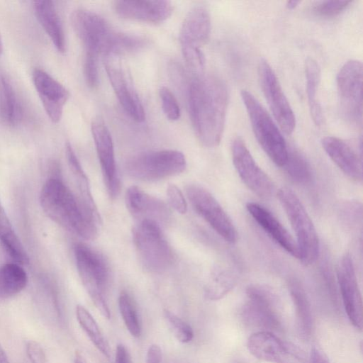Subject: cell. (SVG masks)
I'll list each match as a JSON object with an SVG mask.
<instances>
[{"label": "cell", "mask_w": 363, "mask_h": 363, "mask_svg": "<svg viewBox=\"0 0 363 363\" xmlns=\"http://www.w3.org/2000/svg\"><path fill=\"white\" fill-rule=\"evenodd\" d=\"M187 97L189 116L199 140L208 147L218 146L228 106L225 84L217 77L199 74L189 84Z\"/></svg>", "instance_id": "1"}, {"label": "cell", "mask_w": 363, "mask_h": 363, "mask_svg": "<svg viewBox=\"0 0 363 363\" xmlns=\"http://www.w3.org/2000/svg\"><path fill=\"white\" fill-rule=\"evenodd\" d=\"M70 21L85 54L115 57L140 50L146 45L144 38L117 32L103 17L88 10L74 11Z\"/></svg>", "instance_id": "2"}, {"label": "cell", "mask_w": 363, "mask_h": 363, "mask_svg": "<svg viewBox=\"0 0 363 363\" xmlns=\"http://www.w3.org/2000/svg\"><path fill=\"white\" fill-rule=\"evenodd\" d=\"M58 170L43 184L40 203L44 213L69 233L84 240H94L99 227L87 215L77 197L64 183Z\"/></svg>", "instance_id": "3"}, {"label": "cell", "mask_w": 363, "mask_h": 363, "mask_svg": "<svg viewBox=\"0 0 363 363\" xmlns=\"http://www.w3.org/2000/svg\"><path fill=\"white\" fill-rule=\"evenodd\" d=\"M76 266L82 283L100 313L109 319L111 312L104 298L110 272L108 263L97 251L84 243L74 245Z\"/></svg>", "instance_id": "4"}, {"label": "cell", "mask_w": 363, "mask_h": 363, "mask_svg": "<svg viewBox=\"0 0 363 363\" xmlns=\"http://www.w3.org/2000/svg\"><path fill=\"white\" fill-rule=\"evenodd\" d=\"M277 197L294 232L299 259L305 265L314 263L319 255L320 243L315 228L305 207L289 188L280 189Z\"/></svg>", "instance_id": "5"}, {"label": "cell", "mask_w": 363, "mask_h": 363, "mask_svg": "<svg viewBox=\"0 0 363 363\" xmlns=\"http://www.w3.org/2000/svg\"><path fill=\"white\" fill-rule=\"evenodd\" d=\"M133 242L140 260L147 271L162 273L174 262V255L160 225L152 220H142L133 232Z\"/></svg>", "instance_id": "6"}, {"label": "cell", "mask_w": 363, "mask_h": 363, "mask_svg": "<svg viewBox=\"0 0 363 363\" xmlns=\"http://www.w3.org/2000/svg\"><path fill=\"white\" fill-rule=\"evenodd\" d=\"M240 94L257 142L277 166L284 167L289 150L277 124L250 92L243 89Z\"/></svg>", "instance_id": "7"}, {"label": "cell", "mask_w": 363, "mask_h": 363, "mask_svg": "<svg viewBox=\"0 0 363 363\" xmlns=\"http://www.w3.org/2000/svg\"><path fill=\"white\" fill-rule=\"evenodd\" d=\"M186 161L182 152L162 150L143 152L128 160L127 174L141 181H157L177 175L186 169Z\"/></svg>", "instance_id": "8"}, {"label": "cell", "mask_w": 363, "mask_h": 363, "mask_svg": "<svg viewBox=\"0 0 363 363\" xmlns=\"http://www.w3.org/2000/svg\"><path fill=\"white\" fill-rule=\"evenodd\" d=\"M362 64L357 60L346 62L337 75V89L341 112L357 127L362 125Z\"/></svg>", "instance_id": "9"}, {"label": "cell", "mask_w": 363, "mask_h": 363, "mask_svg": "<svg viewBox=\"0 0 363 363\" xmlns=\"http://www.w3.org/2000/svg\"><path fill=\"white\" fill-rule=\"evenodd\" d=\"M187 198L194 210L226 242L234 243L238 233L233 221L216 198L203 187L186 186Z\"/></svg>", "instance_id": "10"}, {"label": "cell", "mask_w": 363, "mask_h": 363, "mask_svg": "<svg viewBox=\"0 0 363 363\" xmlns=\"http://www.w3.org/2000/svg\"><path fill=\"white\" fill-rule=\"evenodd\" d=\"M249 352L256 358L271 363H309L306 352L295 344L283 340L270 331L252 334L247 342Z\"/></svg>", "instance_id": "11"}, {"label": "cell", "mask_w": 363, "mask_h": 363, "mask_svg": "<svg viewBox=\"0 0 363 363\" xmlns=\"http://www.w3.org/2000/svg\"><path fill=\"white\" fill-rule=\"evenodd\" d=\"M260 87L281 130L286 135L294 132L296 118L279 82L270 65L261 60L258 65Z\"/></svg>", "instance_id": "12"}, {"label": "cell", "mask_w": 363, "mask_h": 363, "mask_svg": "<svg viewBox=\"0 0 363 363\" xmlns=\"http://www.w3.org/2000/svg\"><path fill=\"white\" fill-rule=\"evenodd\" d=\"M231 152L234 167L245 184L259 197H271L274 193V184L257 164L242 139L233 140Z\"/></svg>", "instance_id": "13"}, {"label": "cell", "mask_w": 363, "mask_h": 363, "mask_svg": "<svg viewBox=\"0 0 363 363\" xmlns=\"http://www.w3.org/2000/svg\"><path fill=\"white\" fill-rule=\"evenodd\" d=\"M248 301L242 310L244 320L252 325L268 329V331L281 329V323L277 313V298L267 287L251 285L246 291Z\"/></svg>", "instance_id": "14"}, {"label": "cell", "mask_w": 363, "mask_h": 363, "mask_svg": "<svg viewBox=\"0 0 363 363\" xmlns=\"http://www.w3.org/2000/svg\"><path fill=\"white\" fill-rule=\"evenodd\" d=\"M337 277L342 303L350 323L362 330L363 323L362 299L352 259L345 254L337 267Z\"/></svg>", "instance_id": "15"}, {"label": "cell", "mask_w": 363, "mask_h": 363, "mask_svg": "<svg viewBox=\"0 0 363 363\" xmlns=\"http://www.w3.org/2000/svg\"><path fill=\"white\" fill-rule=\"evenodd\" d=\"M91 130L105 186L111 198H115L119 191L120 181L111 135L101 120L94 121Z\"/></svg>", "instance_id": "16"}, {"label": "cell", "mask_w": 363, "mask_h": 363, "mask_svg": "<svg viewBox=\"0 0 363 363\" xmlns=\"http://www.w3.org/2000/svg\"><path fill=\"white\" fill-rule=\"evenodd\" d=\"M34 87L43 108L50 118L57 123L69 97L68 90L57 79L41 69H35L32 74Z\"/></svg>", "instance_id": "17"}, {"label": "cell", "mask_w": 363, "mask_h": 363, "mask_svg": "<svg viewBox=\"0 0 363 363\" xmlns=\"http://www.w3.org/2000/svg\"><path fill=\"white\" fill-rule=\"evenodd\" d=\"M113 6L121 18L154 24L165 21L173 12L172 3L165 0H121Z\"/></svg>", "instance_id": "18"}, {"label": "cell", "mask_w": 363, "mask_h": 363, "mask_svg": "<svg viewBox=\"0 0 363 363\" xmlns=\"http://www.w3.org/2000/svg\"><path fill=\"white\" fill-rule=\"evenodd\" d=\"M104 67L111 86L124 111L134 121L143 122L145 119L143 106L121 67L114 62L111 56L106 57Z\"/></svg>", "instance_id": "19"}, {"label": "cell", "mask_w": 363, "mask_h": 363, "mask_svg": "<svg viewBox=\"0 0 363 363\" xmlns=\"http://www.w3.org/2000/svg\"><path fill=\"white\" fill-rule=\"evenodd\" d=\"M125 204L129 212L139 221L152 220L160 225L170 218V211L164 202L136 186L127 189Z\"/></svg>", "instance_id": "20"}, {"label": "cell", "mask_w": 363, "mask_h": 363, "mask_svg": "<svg viewBox=\"0 0 363 363\" xmlns=\"http://www.w3.org/2000/svg\"><path fill=\"white\" fill-rule=\"evenodd\" d=\"M211 33V16L203 5L192 8L185 16L179 35L182 48H198L208 40Z\"/></svg>", "instance_id": "21"}, {"label": "cell", "mask_w": 363, "mask_h": 363, "mask_svg": "<svg viewBox=\"0 0 363 363\" xmlns=\"http://www.w3.org/2000/svg\"><path fill=\"white\" fill-rule=\"evenodd\" d=\"M246 208L253 219L275 242L287 253L299 259V252L295 239L270 211L254 202L247 203Z\"/></svg>", "instance_id": "22"}, {"label": "cell", "mask_w": 363, "mask_h": 363, "mask_svg": "<svg viewBox=\"0 0 363 363\" xmlns=\"http://www.w3.org/2000/svg\"><path fill=\"white\" fill-rule=\"evenodd\" d=\"M321 144L329 157L345 175L356 182L362 180L361 157L350 144L333 136L323 138Z\"/></svg>", "instance_id": "23"}, {"label": "cell", "mask_w": 363, "mask_h": 363, "mask_svg": "<svg viewBox=\"0 0 363 363\" xmlns=\"http://www.w3.org/2000/svg\"><path fill=\"white\" fill-rule=\"evenodd\" d=\"M65 154L69 168L73 176L79 196H77L89 217L101 228V220L93 199L91 188L85 174L72 145L67 143Z\"/></svg>", "instance_id": "24"}, {"label": "cell", "mask_w": 363, "mask_h": 363, "mask_svg": "<svg viewBox=\"0 0 363 363\" xmlns=\"http://www.w3.org/2000/svg\"><path fill=\"white\" fill-rule=\"evenodd\" d=\"M33 7L39 23L52 42L56 50L61 53L65 52L66 50L65 33L55 2L52 1H34Z\"/></svg>", "instance_id": "25"}, {"label": "cell", "mask_w": 363, "mask_h": 363, "mask_svg": "<svg viewBox=\"0 0 363 363\" xmlns=\"http://www.w3.org/2000/svg\"><path fill=\"white\" fill-rule=\"evenodd\" d=\"M23 117L21 101L10 80L0 74V121L8 126H16Z\"/></svg>", "instance_id": "26"}, {"label": "cell", "mask_w": 363, "mask_h": 363, "mask_svg": "<svg viewBox=\"0 0 363 363\" xmlns=\"http://www.w3.org/2000/svg\"><path fill=\"white\" fill-rule=\"evenodd\" d=\"M0 242L13 259L18 264L29 262V257L18 237L16 234L11 223L0 202Z\"/></svg>", "instance_id": "27"}, {"label": "cell", "mask_w": 363, "mask_h": 363, "mask_svg": "<svg viewBox=\"0 0 363 363\" xmlns=\"http://www.w3.org/2000/svg\"><path fill=\"white\" fill-rule=\"evenodd\" d=\"M306 93L311 118L316 125H320L323 121L321 106L317 99V91L320 82L321 71L318 62L308 57L305 61Z\"/></svg>", "instance_id": "28"}, {"label": "cell", "mask_w": 363, "mask_h": 363, "mask_svg": "<svg viewBox=\"0 0 363 363\" xmlns=\"http://www.w3.org/2000/svg\"><path fill=\"white\" fill-rule=\"evenodd\" d=\"M290 294L295 306L296 320L300 333L308 337L312 329V313L310 302L300 282L296 279L289 284Z\"/></svg>", "instance_id": "29"}, {"label": "cell", "mask_w": 363, "mask_h": 363, "mask_svg": "<svg viewBox=\"0 0 363 363\" xmlns=\"http://www.w3.org/2000/svg\"><path fill=\"white\" fill-rule=\"evenodd\" d=\"M28 275L23 268L15 262L0 267V298L12 297L25 289Z\"/></svg>", "instance_id": "30"}, {"label": "cell", "mask_w": 363, "mask_h": 363, "mask_svg": "<svg viewBox=\"0 0 363 363\" xmlns=\"http://www.w3.org/2000/svg\"><path fill=\"white\" fill-rule=\"evenodd\" d=\"M237 281L238 277L231 269L217 266L212 271L205 286V296L209 300H219L234 288Z\"/></svg>", "instance_id": "31"}, {"label": "cell", "mask_w": 363, "mask_h": 363, "mask_svg": "<svg viewBox=\"0 0 363 363\" xmlns=\"http://www.w3.org/2000/svg\"><path fill=\"white\" fill-rule=\"evenodd\" d=\"M77 320L94 347L106 358L110 357L108 344L103 335L96 320L83 306L77 305L75 309Z\"/></svg>", "instance_id": "32"}, {"label": "cell", "mask_w": 363, "mask_h": 363, "mask_svg": "<svg viewBox=\"0 0 363 363\" xmlns=\"http://www.w3.org/2000/svg\"><path fill=\"white\" fill-rule=\"evenodd\" d=\"M118 308L123 323L134 337L141 335V325L138 311L131 296L126 291H121L118 296Z\"/></svg>", "instance_id": "33"}, {"label": "cell", "mask_w": 363, "mask_h": 363, "mask_svg": "<svg viewBox=\"0 0 363 363\" xmlns=\"http://www.w3.org/2000/svg\"><path fill=\"white\" fill-rule=\"evenodd\" d=\"M289 176L299 184L308 183L312 176L311 169L306 159L299 152H289L284 166Z\"/></svg>", "instance_id": "34"}, {"label": "cell", "mask_w": 363, "mask_h": 363, "mask_svg": "<svg viewBox=\"0 0 363 363\" xmlns=\"http://www.w3.org/2000/svg\"><path fill=\"white\" fill-rule=\"evenodd\" d=\"M164 317L172 333L179 342L188 343L193 340V329L186 322L167 309L164 311Z\"/></svg>", "instance_id": "35"}, {"label": "cell", "mask_w": 363, "mask_h": 363, "mask_svg": "<svg viewBox=\"0 0 363 363\" xmlns=\"http://www.w3.org/2000/svg\"><path fill=\"white\" fill-rule=\"evenodd\" d=\"M352 3L351 1H321L313 6V13L320 17H334L345 11Z\"/></svg>", "instance_id": "36"}, {"label": "cell", "mask_w": 363, "mask_h": 363, "mask_svg": "<svg viewBox=\"0 0 363 363\" xmlns=\"http://www.w3.org/2000/svg\"><path fill=\"white\" fill-rule=\"evenodd\" d=\"M164 114L170 121H177L181 116V111L178 102L172 92L166 86H161L159 90Z\"/></svg>", "instance_id": "37"}, {"label": "cell", "mask_w": 363, "mask_h": 363, "mask_svg": "<svg viewBox=\"0 0 363 363\" xmlns=\"http://www.w3.org/2000/svg\"><path fill=\"white\" fill-rule=\"evenodd\" d=\"M84 72L87 85L95 88L99 84L98 57L85 54Z\"/></svg>", "instance_id": "38"}, {"label": "cell", "mask_w": 363, "mask_h": 363, "mask_svg": "<svg viewBox=\"0 0 363 363\" xmlns=\"http://www.w3.org/2000/svg\"><path fill=\"white\" fill-rule=\"evenodd\" d=\"M167 200L169 205L177 213L184 214L187 211V203L181 190L174 184H170L167 188Z\"/></svg>", "instance_id": "39"}, {"label": "cell", "mask_w": 363, "mask_h": 363, "mask_svg": "<svg viewBox=\"0 0 363 363\" xmlns=\"http://www.w3.org/2000/svg\"><path fill=\"white\" fill-rule=\"evenodd\" d=\"M26 352L32 363H47L45 351L37 342L33 340L28 342Z\"/></svg>", "instance_id": "40"}, {"label": "cell", "mask_w": 363, "mask_h": 363, "mask_svg": "<svg viewBox=\"0 0 363 363\" xmlns=\"http://www.w3.org/2000/svg\"><path fill=\"white\" fill-rule=\"evenodd\" d=\"M162 359L160 347L157 344L150 345L146 353L145 363H161Z\"/></svg>", "instance_id": "41"}, {"label": "cell", "mask_w": 363, "mask_h": 363, "mask_svg": "<svg viewBox=\"0 0 363 363\" xmlns=\"http://www.w3.org/2000/svg\"><path fill=\"white\" fill-rule=\"evenodd\" d=\"M309 363H330L326 354L320 348L313 346L311 348Z\"/></svg>", "instance_id": "42"}, {"label": "cell", "mask_w": 363, "mask_h": 363, "mask_svg": "<svg viewBox=\"0 0 363 363\" xmlns=\"http://www.w3.org/2000/svg\"><path fill=\"white\" fill-rule=\"evenodd\" d=\"M115 363H133L128 351L123 344L117 345Z\"/></svg>", "instance_id": "43"}, {"label": "cell", "mask_w": 363, "mask_h": 363, "mask_svg": "<svg viewBox=\"0 0 363 363\" xmlns=\"http://www.w3.org/2000/svg\"><path fill=\"white\" fill-rule=\"evenodd\" d=\"M0 363H10L7 354L0 344Z\"/></svg>", "instance_id": "44"}, {"label": "cell", "mask_w": 363, "mask_h": 363, "mask_svg": "<svg viewBox=\"0 0 363 363\" xmlns=\"http://www.w3.org/2000/svg\"><path fill=\"white\" fill-rule=\"evenodd\" d=\"M299 4H301L300 1H289L286 6L288 9L293 10L296 8Z\"/></svg>", "instance_id": "45"}, {"label": "cell", "mask_w": 363, "mask_h": 363, "mask_svg": "<svg viewBox=\"0 0 363 363\" xmlns=\"http://www.w3.org/2000/svg\"><path fill=\"white\" fill-rule=\"evenodd\" d=\"M74 363H86L82 354L79 352L75 353Z\"/></svg>", "instance_id": "46"}, {"label": "cell", "mask_w": 363, "mask_h": 363, "mask_svg": "<svg viewBox=\"0 0 363 363\" xmlns=\"http://www.w3.org/2000/svg\"><path fill=\"white\" fill-rule=\"evenodd\" d=\"M2 52H3V43H2V39H1V34H0V56L2 53Z\"/></svg>", "instance_id": "47"}]
</instances>
